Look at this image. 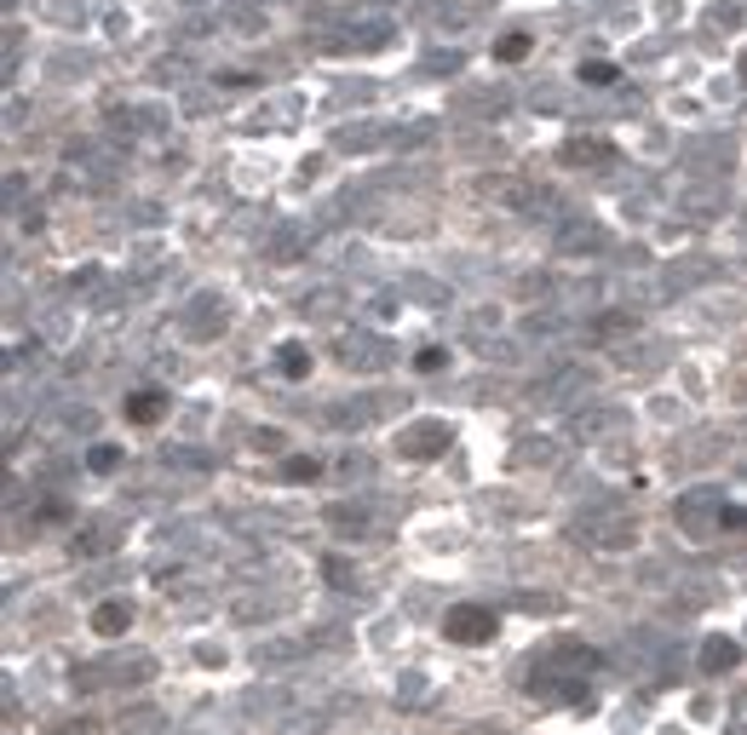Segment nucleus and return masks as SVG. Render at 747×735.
Masks as SVG:
<instances>
[{
    "label": "nucleus",
    "instance_id": "f03ea898",
    "mask_svg": "<svg viewBox=\"0 0 747 735\" xmlns=\"http://www.w3.org/2000/svg\"><path fill=\"white\" fill-rule=\"evenodd\" d=\"M121 626H127V609H115V603L98 609V632H121Z\"/></svg>",
    "mask_w": 747,
    "mask_h": 735
},
{
    "label": "nucleus",
    "instance_id": "f257e3e1",
    "mask_svg": "<svg viewBox=\"0 0 747 735\" xmlns=\"http://www.w3.org/2000/svg\"><path fill=\"white\" fill-rule=\"evenodd\" d=\"M495 632V615H483V609H455L449 615V638L455 644H483Z\"/></svg>",
    "mask_w": 747,
    "mask_h": 735
}]
</instances>
